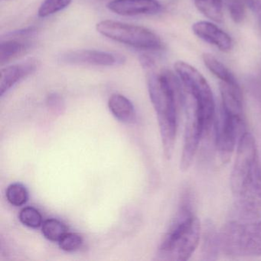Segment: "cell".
Segmentation results:
<instances>
[{"mask_svg":"<svg viewBox=\"0 0 261 261\" xmlns=\"http://www.w3.org/2000/svg\"><path fill=\"white\" fill-rule=\"evenodd\" d=\"M30 43L19 39L1 41L0 43V65L4 66L14 60L30 48Z\"/></svg>","mask_w":261,"mask_h":261,"instance_id":"obj_15","label":"cell"},{"mask_svg":"<svg viewBox=\"0 0 261 261\" xmlns=\"http://www.w3.org/2000/svg\"><path fill=\"white\" fill-rule=\"evenodd\" d=\"M6 195L9 202L16 207L24 205L29 199L28 191L20 183H13L9 186Z\"/></svg>","mask_w":261,"mask_h":261,"instance_id":"obj_20","label":"cell"},{"mask_svg":"<svg viewBox=\"0 0 261 261\" xmlns=\"http://www.w3.org/2000/svg\"><path fill=\"white\" fill-rule=\"evenodd\" d=\"M141 64L147 71L148 91L156 113L163 152L170 160L176 139L178 103L183 101L182 87L178 76L169 70L153 69L150 58L142 57Z\"/></svg>","mask_w":261,"mask_h":261,"instance_id":"obj_1","label":"cell"},{"mask_svg":"<svg viewBox=\"0 0 261 261\" xmlns=\"http://www.w3.org/2000/svg\"><path fill=\"white\" fill-rule=\"evenodd\" d=\"M174 68L181 82L183 93L193 98L201 108L206 133L208 132L215 115V100L208 83L196 68L186 62H175Z\"/></svg>","mask_w":261,"mask_h":261,"instance_id":"obj_4","label":"cell"},{"mask_svg":"<svg viewBox=\"0 0 261 261\" xmlns=\"http://www.w3.org/2000/svg\"><path fill=\"white\" fill-rule=\"evenodd\" d=\"M108 108L116 119L123 123H133L136 120L134 105L121 94H113L108 100Z\"/></svg>","mask_w":261,"mask_h":261,"instance_id":"obj_14","label":"cell"},{"mask_svg":"<svg viewBox=\"0 0 261 261\" xmlns=\"http://www.w3.org/2000/svg\"><path fill=\"white\" fill-rule=\"evenodd\" d=\"M226 7L232 20L236 23H241L246 16V6L244 0H224Z\"/></svg>","mask_w":261,"mask_h":261,"instance_id":"obj_23","label":"cell"},{"mask_svg":"<svg viewBox=\"0 0 261 261\" xmlns=\"http://www.w3.org/2000/svg\"><path fill=\"white\" fill-rule=\"evenodd\" d=\"M96 30L102 36L133 48L151 51L163 48L160 36L144 27L105 20L97 24Z\"/></svg>","mask_w":261,"mask_h":261,"instance_id":"obj_5","label":"cell"},{"mask_svg":"<svg viewBox=\"0 0 261 261\" xmlns=\"http://www.w3.org/2000/svg\"><path fill=\"white\" fill-rule=\"evenodd\" d=\"M203 235L202 256L204 259H215L220 247L219 233H217L215 226L210 221L204 224V230L201 232Z\"/></svg>","mask_w":261,"mask_h":261,"instance_id":"obj_16","label":"cell"},{"mask_svg":"<svg viewBox=\"0 0 261 261\" xmlns=\"http://www.w3.org/2000/svg\"><path fill=\"white\" fill-rule=\"evenodd\" d=\"M42 233L47 240L56 242L68 233V227L56 218H49L42 223Z\"/></svg>","mask_w":261,"mask_h":261,"instance_id":"obj_19","label":"cell"},{"mask_svg":"<svg viewBox=\"0 0 261 261\" xmlns=\"http://www.w3.org/2000/svg\"><path fill=\"white\" fill-rule=\"evenodd\" d=\"M194 4L207 19L215 22H222V0H194Z\"/></svg>","mask_w":261,"mask_h":261,"instance_id":"obj_18","label":"cell"},{"mask_svg":"<svg viewBox=\"0 0 261 261\" xmlns=\"http://www.w3.org/2000/svg\"><path fill=\"white\" fill-rule=\"evenodd\" d=\"M59 60L67 65L114 67L124 64L126 58L117 53L99 50L81 49L66 51L59 56Z\"/></svg>","mask_w":261,"mask_h":261,"instance_id":"obj_10","label":"cell"},{"mask_svg":"<svg viewBox=\"0 0 261 261\" xmlns=\"http://www.w3.org/2000/svg\"><path fill=\"white\" fill-rule=\"evenodd\" d=\"M203 62L207 69L214 75L216 76L221 82L230 84L238 83L234 75L230 72V70L224 64L218 60L215 56L206 53L203 55Z\"/></svg>","mask_w":261,"mask_h":261,"instance_id":"obj_17","label":"cell"},{"mask_svg":"<svg viewBox=\"0 0 261 261\" xmlns=\"http://www.w3.org/2000/svg\"><path fill=\"white\" fill-rule=\"evenodd\" d=\"M199 220L193 212L192 195L189 192L183 195L178 212L165 234L158 249L159 259L185 261L196 250L201 238Z\"/></svg>","mask_w":261,"mask_h":261,"instance_id":"obj_2","label":"cell"},{"mask_svg":"<svg viewBox=\"0 0 261 261\" xmlns=\"http://www.w3.org/2000/svg\"><path fill=\"white\" fill-rule=\"evenodd\" d=\"M232 220L253 221L261 219V164L235 196Z\"/></svg>","mask_w":261,"mask_h":261,"instance_id":"obj_8","label":"cell"},{"mask_svg":"<svg viewBox=\"0 0 261 261\" xmlns=\"http://www.w3.org/2000/svg\"><path fill=\"white\" fill-rule=\"evenodd\" d=\"M19 217L22 224L31 228H38L43 223L40 212L36 207L31 206L22 209Z\"/></svg>","mask_w":261,"mask_h":261,"instance_id":"obj_22","label":"cell"},{"mask_svg":"<svg viewBox=\"0 0 261 261\" xmlns=\"http://www.w3.org/2000/svg\"><path fill=\"white\" fill-rule=\"evenodd\" d=\"M39 68V62L31 59L16 65H9L0 71V96L4 97L11 88L33 74Z\"/></svg>","mask_w":261,"mask_h":261,"instance_id":"obj_12","label":"cell"},{"mask_svg":"<svg viewBox=\"0 0 261 261\" xmlns=\"http://www.w3.org/2000/svg\"><path fill=\"white\" fill-rule=\"evenodd\" d=\"M83 244L82 236L76 233H66L59 241L60 249L64 251L73 252L80 249Z\"/></svg>","mask_w":261,"mask_h":261,"instance_id":"obj_24","label":"cell"},{"mask_svg":"<svg viewBox=\"0 0 261 261\" xmlns=\"http://www.w3.org/2000/svg\"><path fill=\"white\" fill-rule=\"evenodd\" d=\"M47 103L51 109H59L62 106V100L58 94H51L48 96Z\"/></svg>","mask_w":261,"mask_h":261,"instance_id":"obj_26","label":"cell"},{"mask_svg":"<svg viewBox=\"0 0 261 261\" xmlns=\"http://www.w3.org/2000/svg\"><path fill=\"white\" fill-rule=\"evenodd\" d=\"M259 164L256 141L251 134L246 132L238 143L236 160L230 175V188L233 196L239 193Z\"/></svg>","mask_w":261,"mask_h":261,"instance_id":"obj_9","label":"cell"},{"mask_svg":"<svg viewBox=\"0 0 261 261\" xmlns=\"http://www.w3.org/2000/svg\"><path fill=\"white\" fill-rule=\"evenodd\" d=\"M246 6L253 13L261 30V0H244Z\"/></svg>","mask_w":261,"mask_h":261,"instance_id":"obj_25","label":"cell"},{"mask_svg":"<svg viewBox=\"0 0 261 261\" xmlns=\"http://www.w3.org/2000/svg\"><path fill=\"white\" fill-rule=\"evenodd\" d=\"M244 116L230 114L220 108L215 122V140L220 159L228 163L242 136L246 133Z\"/></svg>","mask_w":261,"mask_h":261,"instance_id":"obj_7","label":"cell"},{"mask_svg":"<svg viewBox=\"0 0 261 261\" xmlns=\"http://www.w3.org/2000/svg\"><path fill=\"white\" fill-rule=\"evenodd\" d=\"M192 31L197 37L214 45L220 51H230L233 45L231 38L227 33L212 22L200 21L192 25Z\"/></svg>","mask_w":261,"mask_h":261,"instance_id":"obj_13","label":"cell"},{"mask_svg":"<svg viewBox=\"0 0 261 261\" xmlns=\"http://www.w3.org/2000/svg\"><path fill=\"white\" fill-rule=\"evenodd\" d=\"M186 112V127L180 169L187 171L193 163L201 137L206 134L205 122L201 108L190 96L183 93Z\"/></svg>","mask_w":261,"mask_h":261,"instance_id":"obj_6","label":"cell"},{"mask_svg":"<svg viewBox=\"0 0 261 261\" xmlns=\"http://www.w3.org/2000/svg\"><path fill=\"white\" fill-rule=\"evenodd\" d=\"M72 0H44L38 10V16L46 18L69 7Z\"/></svg>","mask_w":261,"mask_h":261,"instance_id":"obj_21","label":"cell"},{"mask_svg":"<svg viewBox=\"0 0 261 261\" xmlns=\"http://www.w3.org/2000/svg\"><path fill=\"white\" fill-rule=\"evenodd\" d=\"M107 8L119 16H149L160 13L162 6L157 0H111Z\"/></svg>","mask_w":261,"mask_h":261,"instance_id":"obj_11","label":"cell"},{"mask_svg":"<svg viewBox=\"0 0 261 261\" xmlns=\"http://www.w3.org/2000/svg\"><path fill=\"white\" fill-rule=\"evenodd\" d=\"M221 250L230 256H261V219L230 220L219 233Z\"/></svg>","mask_w":261,"mask_h":261,"instance_id":"obj_3","label":"cell"}]
</instances>
